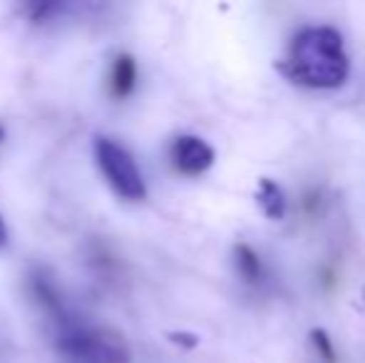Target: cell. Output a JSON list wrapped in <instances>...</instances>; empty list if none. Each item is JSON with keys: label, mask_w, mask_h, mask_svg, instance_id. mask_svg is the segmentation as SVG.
<instances>
[{"label": "cell", "mask_w": 365, "mask_h": 363, "mask_svg": "<svg viewBox=\"0 0 365 363\" xmlns=\"http://www.w3.org/2000/svg\"><path fill=\"white\" fill-rule=\"evenodd\" d=\"M281 73L291 83L311 90H333L348 80L351 60L343 35L331 25H311L293 35L289 53L281 60Z\"/></svg>", "instance_id": "1"}, {"label": "cell", "mask_w": 365, "mask_h": 363, "mask_svg": "<svg viewBox=\"0 0 365 363\" xmlns=\"http://www.w3.org/2000/svg\"><path fill=\"white\" fill-rule=\"evenodd\" d=\"M60 351L77 363H130L132 351L125 336L112 329L75 326L60 336Z\"/></svg>", "instance_id": "2"}, {"label": "cell", "mask_w": 365, "mask_h": 363, "mask_svg": "<svg viewBox=\"0 0 365 363\" xmlns=\"http://www.w3.org/2000/svg\"><path fill=\"white\" fill-rule=\"evenodd\" d=\"M95 160L117 197L127 199V202H142L147 197L145 177H142L137 162L132 160V155L122 145H117L110 137H97Z\"/></svg>", "instance_id": "3"}, {"label": "cell", "mask_w": 365, "mask_h": 363, "mask_svg": "<svg viewBox=\"0 0 365 363\" xmlns=\"http://www.w3.org/2000/svg\"><path fill=\"white\" fill-rule=\"evenodd\" d=\"M172 165L177 172L187 177H197V175H204L209 167L214 165V150L212 145L202 140L197 135H182L172 142Z\"/></svg>", "instance_id": "4"}, {"label": "cell", "mask_w": 365, "mask_h": 363, "mask_svg": "<svg viewBox=\"0 0 365 363\" xmlns=\"http://www.w3.org/2000/svg\"><path fill=\"white\" fill-rule=\"evenodd\" d=\"M256 202H259L261 212H264L269 219H274V222H281V219L286 217V209H289L284 189H281L274 180H266V177L259 180V187H256Z\"/></svg>", "instance_id": "5"}, {"label": "cell", "mask_w": 365, "mask_h": 363, "mask_svg": "<svg viewBox=\"0 0 365 363\" xmlns=\"http://www.w3.org/2000/svg\"><path fill=\"white\" fill-rule=\"evenodd\" d=\"M137 83V63L132 55H120L112 65L110 73V88L115 97H127L132 90H135Z\"/></svg>", "instance_id": "6"}, {"label": "cell", "mask_w": 365, "mask_h": 363, "mask_svg": "<svg viewBox=\"0 0 365 363\" xmlns=\"http://www.w3.org/2000/svg\"><path fill=\"white\" fill-rule=\"evenodd\" d=\"M234 262H236V269H239V274L244 276V281H249V284H256V281H261L264 267H261L259 254H256L251 247H246V244H236V247H234Z\"/></svg>", "instance_id": "7"}, {"label": "cell", "mask_w": 365, "mask_h": 363, "mask_svg": "<svg viewBox=\"0 0 365 363\" xmlns=\"http://www.w3.org/2000/svg\"><path fill=\"white\" fill-rule=\"evenodd\" d=\"M308 339H311L313 349L318 351V356L323 359V363H333V361H336V351H333V344H331V339H328L326 331H323V329H313Z\"/></svg>", "instance_id": "8"}, {"label": "cell", "mask_w": 365, "mask_h": 363, "mask_svg": "<svg viewBox=\"0 0 365 363\" xmlns=\"http://www.w3.org/2000/svg\"><path fill=\"white\" fill-rule=\"evenodd\" d=\"M169 339H172L174 344H184L187 349H192V346H197V344H199L197 336H192V334H172Z\"/></svg>", "instance_id": "9"}, {"label": "cell", "mask_w": 365, "mask_h": 363, "mask_svg": "<svg viewBox=\"0 0 365 363\" xmlns=\"http://www.w3.org/2000/svg\"><path fill=\"white\" fill-rule=\"evenodd\" d=\"M5 242H8V229H5V222H3V217H0V249L5 247Z\"/></svg>", "instance_id": "10"}, {"label": "cell", "mask_w": 365, "mask_h": 363, "mask_svg": "<svg viewBox=\"0 0 365 363\" xmlns=\"http://www.w3.org/2000/svg\"><path fill=\"white\" fill-rule=\"evenodd\" d=\"M3 137H5V130H3V127H0V142H3Z\"/></svg>", "instance_id": "11"}]
</instances>
